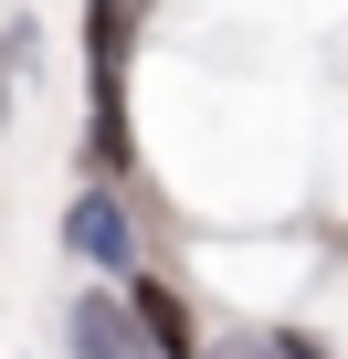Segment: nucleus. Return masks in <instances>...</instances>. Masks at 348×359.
Listing matches in <instances>:
<instances>
[{
  "label": "nucleus",
  "instance_id": "1",
  "mask_svg": "<svg viewBox=\"0 0 348 359\" xmlns=\"http://www.w3.org/2000/svg\"><path fill=\"white\" fill-rule=\"evenodd\" d=\"M74 359H158V338L127 317V296H85L74 306Z\"/></svg>",
  "mask_w": 348,
  "mask_h": 359
},
{
  "label": "nucleus",
  "instance_id": "2",
  "mask_svg": "<svg viewBox=\"0 0 348 359\" xmlns=\"http://www.w3.org/2000/svg\"><path fill=\"white\" fill-rule=\"evenodd\" d=\"M64 243H74L85 264H106V275H127V254H137V233H127V212H116L106 191H85V201L64 212Z\"/></svg>",
  "mask_w": 348,
  "mask_h": 359
},
{
  "label": "nucleus",
  "instance_id": "3",
  "mask_svg": "<svg viewBox=\"0 0 348 359\" xmlns=\"http://www.w3.org/2000/svg\"><path fill=\"white\" fill-rule=\"evenodd\" d=\"M211 359H285V348H211Z\"/></svg>",
  "mask_w": 348,
  "mask_h": 359
}]
</instances>
